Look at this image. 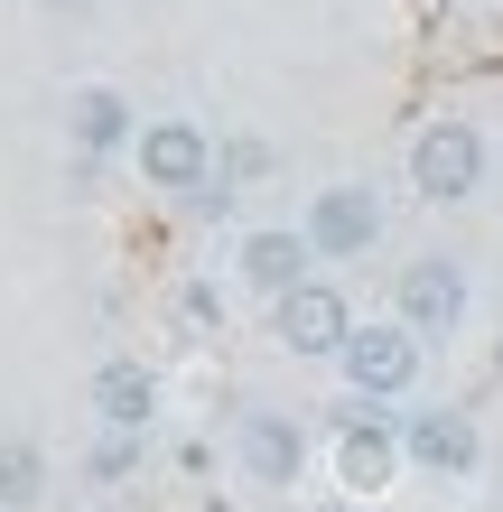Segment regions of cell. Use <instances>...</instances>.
Segmentation results:
<instances>
[{
    "mask_svg": "<svg viewBox=\"0 0 503 512\" xmlns=\"http://www.w3.org/2000/svg\"><path fill=\"white\" fill-rule=\"evenodd\" d=\"M410 187H420L429 205H466L485 187V131L457 122V112L420 122V131H410Z\"/></svg>",
    "mask_w": 503,
    "mask_h": 512,
    "instance_id": "1",
    "label": "cell"
},
{
    "mask_svg": "<svg viewBox=\"0 0 503 512\" xmlns=\"http://www.w3.org/2000/svg\"><path fill=\"white\" fill-rule=\"evenodd\" d=\"M420 364H429V345L410 336L401 317H382V326H354V345L336 354V373L354 401H410L420 391Z\"/></svg>",
    "mask_w": 503,
    "mask_h": 512,
    "instance_id": "2",
    "label": "cell"
},
{
    "mask_svg": "<svg viewBox=\"0 0 503 512\" xmlns=\"http://www.w3.org/2000/svg\"><path fill=\"white\" fill-rule=\"evenodd\" d=\"M466 308H476V289H466V261L457 252H429V261H410L401 280H392V317L410 326L420 345H448Z\"/></svg>",
    "mask_w": 503,
    "mask_h": 512,
    "instance_id": "3",
    "label": "cell"
},
{
    "mask_svg": "<svg viewBox=\"0 0 503 512\" xmlns=\"http://www.w3.org/2000/svg\"><path fill=\"white\" fill-rule=\"evenodd\" d=\"M271 336L299 354V364H336V354L354 345V308L336 280H299L289 298H271Z\"/></svg>",
    "mask_w": 503,
    "mask_h": 512,
    "instance_id": "4",
    "label": "cell"
},
{
    "mask_svg": "<svg viewBox=\"0 0 503 512\" xmlns=\"http://www.w3.org/2000/svg\"><path fill=\"white\" fill-rule=\"evenodd\" d=\"M131 159H140V187L196 196L205 177H215V140H205V122H187V112H159V122H140Z\"/></svg>",
    "mask_w": 503,
    "mask_h": 512,
    "instance_id": "5",
    "label": "cell"
},
{
    "mask_svg": "<svg viewBox=\"0 0 503 512\" xmlns=\"http://www.w3.org/2000/svg\"><path fill=\"white\" fill-rule=\"evenodd\" d=\"M401 466H410V447H401V419L382 410V401H354V410L336 419V475L354 485V503H364V494H382Z\"/></svg>",
    "mask_w": 503,
    "mask_h": 512,
    "instance_id": "6",
    "label": "cell"
},
{
    "mask_svg": "<svg viewBox=\"0 0 503 512\" xmlns=\"http://www.w3.org/2000/svg\"><path fill=\"white\" fill-rule=\"evenodd\" d=\"M308 243L317 261H364L382 243V196L364 187V177H336V187L308 196Z\"/></svg>",
    "mask_w": 503,
    "mask_h": 512,
    "instance_id": "7",
    "label": "cell"
},
{
    "mask_svg": "<svg viewBox=\"0 0 503 512\" xmlns=\"http://www.w3.org/2000/svg\"><path fill=\"white\" fill-rule=\"evenodd\" d=\"M66 140H75V177H103L140 140L131 94H112V84H75V94H66Z\"/></svg>",
    "mask_w": 503,
    "mask_h": 512,
    "instance_id": "8",
    "label": "cell"
},
{
    "mask_svg": "<svg viewBox=\"0 0 503 512\" xmlns=\"http://www.w3.org/2000/svg\"><path fill=\"white\" fill-rule=\"evenodd\" d=\"M401 447H410V466L438 475V485H466V475L485 466V438H476V419L466 410H410L401 419Z\"/></svg>",
    "mask_w": 503,
    "mask_h": 512,
    "instance_id": "9",
    "label": "cell"
},
{
    "mask_svg": "<svg viewBox=\"0 0 503 512\" xmlns=\"http://www.w3.org/2000/svg\"><path fill=\"white\" fill-rule=\"evenodd\" d=\"M233 457H243V475L261 494H289L308 466V429L289 410H243V429H233Z\"/></svg>",
    "mask_w": 503,
    "mask_h": 512,
    "instance_id": "10",
    "label": "cell"
},
{
    "mask_svg": "<svg viewBox=\"0 0 503 512\" xmlns=\"http://www.w3.org/2000/svg\"><path fill=\"white\" fill-rule=\"evenodd\" d=\"M233 270H243V289H261V298H289L299 280H317V243H308V224H252Z\"/></svg>",
    "mask_w": 503,
    "mask_h": 512,
    "instance_id": "11",
    "label": "cell"
},
{
    "mask_svg": "<svg viewBox=\"0 0 503 512\" xmlns=\"http://www.w3.org/2000/svg\"><path fill=\"white\" fill-rule=\"evenodd\" d=\"M94 419H103V429H122V438H140L159 419V373L131 364V354H112V364L94 373Z\"/></svg>",
    "mask_w": 503,
    "mask_h": 512,
    "instance_id": "12",
    "label": "cell"
},
{
    "mask_svg": "<svg viewBox=\"0 0 503 512\" xmlns=\"http://www.w3.org/2000/svg\"><path fill=\"white\" fill-rule=\"evenodd\" d=\"M38 503H47V447L0 438V512H38Z\"/></svg>",
    "mask_w": 503,
    "mask_h": 512,
    "instance_id": "13",
    "label": "cell"
},
{
    "mask_svg": "<svg viewBox=\"0 0 503 512\" xmlns=\"http://www.w3.org/2000/svg\"><path fill=\"white\" fill-rule=\"evenodd\" d=\"M177 326H187V336H224V298L205 280H187V289H177Z\"/></svg>",
    "mask_w": 503,
    "mask_h": 512,
    "instance_id": "14",
    "label": "cell"
},
{
    "mask_svg": "<svg viewBox=\"0 0 503 512\" xmlns=\"http://www.w3.org/2000/svg\"><path fill=\"white\" fill-rule=\"evenodd\" d=\"M215 168H224V187H252V177L271 168V149H261V140H224V149H215Z\"/></svg>",
    "mask_w": 503,
    "mask_h": 512,
    "instance_id": "15",
    "label": "cell"
},
{
    "mask_svg": "<svg viewBox=\"0 0 503 512\" xmlns=\"http://www.w3.org/2000/svg\"><path fill=\"white\" fill-rule=\"evenodd\" d=\"M233 196H243V187H224V168H215V177H205L196 196H177V215H196V224H215V215H233Z\"/></svg>",
    "mask_w": 503,
    "mask_h": 512,
    "instance_id": "16",
    "label": "cell"
},
{
    "mask_svg": "<svg viewBox=\"0 0 503 512\" xmlns=\"http://www.w3.org/2000/svg\"><path fill=\"white\" fill-rule=\"evenodd\" d=\"M122 466H131V438H122V429H112V438L94 447V475H122Z\"/></svg>",
    "mask_w": 503,
    "mask_h": 512,
    "instance_id": "17",
    "label": "cell"
},
{
    "mask_svg": "<svg viewBox=\"0 0 503 512\" xmlns=\"http://www.w3.org/2000/svg\"><path fill=\"white\" fill-rule=\"evenodd\" d=\"M38 10H56V19H84V10H94V0H38Z\"/></svg>",
    "mask_w": 503,
    "mask_h": 512,
    "instance_id": "18",
    "label": "cell"
},
{
    "mask_svg": "<svg viewBox=\"0 0 503 512\" xmlns=\"http://www.w3.org/2000/svg\"><path fill=\"white\" fill-rule=\"evenodd\" d=\"M317 512H373V503H317Z\"/></svg>",
    "mask_w": 503,
    "mask_h": 512,
    "instance_id": "19",
    "label": "cell"
}]
</instances>
